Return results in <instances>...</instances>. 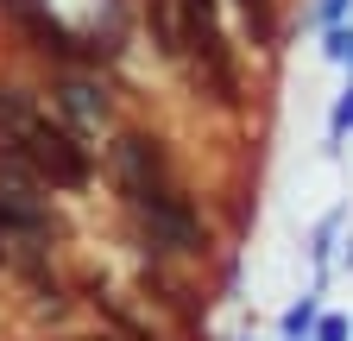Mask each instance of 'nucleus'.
<instances>
[{"label":"nucleus","mask_w":353,"mask_h":341,"mask_svg":"<svg viewBox=\"0 0 353 341\" xmlns=\"http://www.w3.org/2000/svg\"><path fill=\"white\" fill-rule=\"evenodd\" d=\"M341 7H347V0H322V19H334V13H341Z\"/></svg>","instance_id":"nucleus-12"},{"label":"nucleus","mask_w":353,"mask_h":341,"mask_svg":"<svg viewBox=\"0 0 353 341\" xmlns=\"http://www.w3.org/2000/svg\"><path fill=\"white\" fill-rule=\"evenodd\" d=\"M240 13L252 19V38H259V45H272V38H278V7H272V0H240Z\"/></svg>","instance_id":"nucleus-7"},{"label":"nucleus","mask_w":353,"mask_h":341,"mask_svg":"<svg viewBox=\"0 0 353 341\" xmlns=\"http://www.w3.org/2000/svg\"><path fill=\"white\" fill-rule=\"evenodd\" d=\"M347 126H353V89H347V108L334 114V133H347Z\"/></svg>","instance_id":"nucleus-11"},{"label":"nucleus","mask_w":353,"mask_h":341,"mask_svg":"<svg viewBox=\"0 0 353 341\" xmlns=\"http://www.w3.org/2000/svg\"><path fill=\"white\" fill-rule=\"evenodd\" d=\"M0 152H13L38 184L51 190H82L88 177H95V164H88V146L70 133L63 120L38 114L26 89H13V82H0Z\"/></svg>","instance_id":"nucleus-1"},{"label":"nucleus","mask_w":353,"mask_h":341,"mask_svg":"<svg viewBox=\"0 0 353 341\" xmlns=\"http://www.w3.org/2000/svg\"><path fill=\"white\" fill-rule=\"evenodd\" d=\"M322 341H347V322L341 316H322Z\"/></svg>","instance_id":"nucleus-9"},{"label":"nucleus","mask_w":353,"mask_h":341,"mask_svg":"<svg viewBox=\"0 0 353 341\" xmlns=\"http://www.w3.org/2000/svg\"><path fill=\"white\" fill-rule=\"evenodd\" d=\"M57 101H63L70 120H108V89H101L95 76H63Z\"/></svg>","instance_id":"nucleus-6"},{"label":"nucleus","mask_w":353,"mask_h":341,"mask_svg":"<svg viewBox=\"0 0 353 341\" xmlns=\"http://www.w3.org/2000/svg\"><path fill=\"white\" fill-rule=\"evenodd\" d=\"M114 177H120L126 202L170 190V184H164V152H158V139H145V133H126V139L114 146Z\"/></svg>","instance_id":"nucleus-4"},{"label":"nucleus","mask_w":353,"mask_h":341,"mask_svg":"<svg viewBox=\"0 0 353 341\" xmlns=\"http://www.w3.org/2000/svg\"><path fill=\"white\" fill-rule=\"evenodd\" d=\"M176 7V26H183L190 38V51L208 64L214 76V89L221 95H234V64H228V38H221V19H214V0H170Z\"/></svg>","instance_id":"nucleus-3"},{"label":"nucleus","mask_w":353,"mask_h":341,"mask_svg":"<svg viewBox=\"0 0 353 341\" xmlns=\"http://www.w3.org/2000/svg\"><path fill=\"white\" fill-rule=\"evenodd\" d=\"M132 222H139V234H145L158 253H196V246H202V222H196V208L176 196V190L139 196V202H132Z\"/></svg>","instance_id":"nucleus-2"},{"label":"nucleus","mask_w":353,"mask_h":341,"mask_svg":"<svg viewBox=\"0 0 353 341\" xmlns=\"http://www.w3.org/2000/svg\"><path fill=\"white\" fill-rule=\"evenodd\" d=\"M19 26L32 32V45H38L44 57H57V64H82V57H88V51L76 45V38H70V32L57 26V19H44L38 7H32V13H19Z\"/></svg>","instance_id":"nucleus-5"},{"label":"nucleus","mask_w":353,"mask_h":341,"mask_svg":"<svg viewBox=\"0 0 353 341\" xmlns=\"http://www.w3.org/2000/svg\"><path fill=\"white\" fill-rule=\"evenodd\" d=\"M328 51H334V57H347V51H353V32H328Z\"/></svg>","instance_id":"nucleus-10"},{"label":"nucleus","mask_w":353,"mask_h":341,"mask_svg":"<svg viewBox=\"0 0 353 341\" xmlns=\"http://www.w3.org/2000/svg\"><path fill=\"white\" fill-rule=\"evenodd\" d=\"M0 7H13V13H32V0H0Z\"/></svg>","instance_id":"nucleus-13"},{"label":"nucleus","mask_w":353,"mask_h":341,"mask_svg":"<svg viewBox=\"0 0 353 341\" xmlns=\"http://www.w3.org/2000/svg\"><path fill=\"white\" fill-rule=\"evenodd\" d=\"M309 322H316V304L303 297V304H296V310L284 316V335H290V341H303V329H309Z\"/></svg>","instance_id":"nucleus-8"}]
</instances>
